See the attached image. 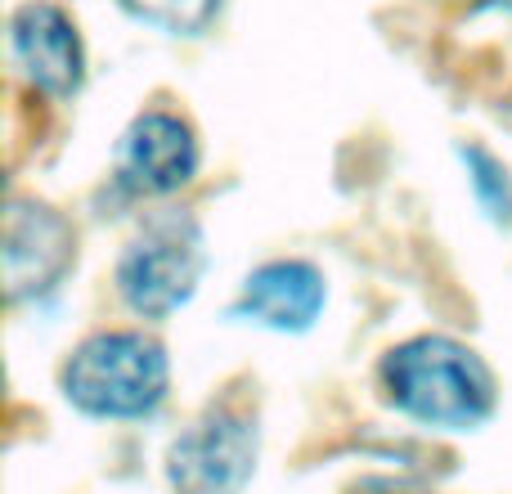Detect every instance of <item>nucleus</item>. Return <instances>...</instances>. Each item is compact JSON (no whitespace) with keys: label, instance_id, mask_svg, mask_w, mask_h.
Here are the masks:
<instances>
[{"label":"nucleus","instance_id":"6e6552de","mask_svg":"<svg viewBox=\"0 0 512 494\" xmlns=\"http://www.w3.org/2000/svg\"><path fill=\"white\" fill-rule=\"evenodd\" d=\"M328 301L324 274L306 261H270L256 274H248L239 301H234V319L256 328H274V333H306L319 319Z\"/></svg>","mask_w":512,"mask_h":494},{"label":"nucleus","instance_id":"f257e3e1","mask_svg":"<svg viewBox=\"0 0 512 494\" xmlns=\"http://www.w3.org/2000/svg\"><path fill=\"white\" fill-rule=\"evenodd\" d=\"M382 387L391 405L423 427L468 432L495 409V373L477 351L450 337H414L382 364Z\"/></svg>","mask_w":512,"mask_h":494},{"label":"nucleus","instance_id":"9b49d317","mask_svg":"<svg viewBox=\"0 0 512 494\" xmlns=\"http://www.w3.org/2000/svg\"><path fill=\"white\" fill-rule=\"evenodd\" d=\"M463 5H490V9H512V0H463Z\"/></svg>","mask_w":512,"mask_h":494},{"label":"nucleus","instance_id":"f03ea898","mask_svg":"<svg viewBox=\"0 0 512 494\" xmlns=\"http://www.w3.org/2000/svg\"><path fill=\"white\" fill-rule=\"evenodd\" d=\"M171 364L144 333H95L63 364V396L90 418H149L167 400Z\"/></svg>","mask_w":512,"mask_h":494},{"label":"nucleus","instance_id":"39448f33","mask_svg":"<svg viewBox=\"0 0 512 494\" xmlns=\"http://www.w3.org/2000/svg\"><path fill=\"white\" fill-rule=\"evenodd\" d=\"M198 171V140L180 117L140 113L117 144V185L140 198H167Z\"/></svg>","mask_w":512,"mask_h":494},{"label":"nucleus","instance_id":"423d86ee","mask_svg":"<svg viewBox=\"0 0 512 494\" xmlns=\"http://www.w3.org/2000/svg\"><path fill=\"white\" fill-rule=\"evenodd\" d=\"M0 256H5L9 301H23L59 288V279L77 256V243H72V230L59 212L41 203H9Z\"/></svg>","mask_w":512,"mask_h":494},{"label":"nucleus","instance_id":"1a4fd4ad","mask_svg":"<svg viewBox=\"0 0 512 494\" xmlns=\"http://www.w3.org/2000/svg\"><path fill=\"white\" fill-rule=\"evenodd\" d=\"M140 23L158 27L167 36H198L207 23H212L216 5L221 0H122Z\"/></svg>","mask_w":512,"mask_h":494},{"label":"nucleus","instance_id":"0eeeda50","mask_svg":"<svg viewBox=\"0 0 512 494\" xmlns=\"http://www.w3.org/2000/svg\"><path fill=\"white\" fill-rule=\"evenodd\" d=\"M9 50H14L18 72L45 95H77L86 77V50H81L77 27L50 0H27L9 18Z\"/></svg>","mask_w":512,"mask_h":494},{"label":"nucleus","instance_id":"7ed1b4c3","mask_svg":"<svg viewBox=\"0 0 512 494\" xmlns=\"http://www.w3.org/2000/svg\"><path fill=\"white\" fill-rule=\"evenodd\" d=\"M207 270L203 230L189 216L171 212L149 221L117 261V292L144 319H167L198 292Z\"/></svg>","mask_w":512,"mask_h":494},{"label":"nucleus","instance_id":"20e7f679","mask_svg":"<svg viewBox=\"0 0 512 494\" xmlns=\"http://www.w3.org/2000/svg\"><path fill=\"white\" fill-rule=\"evenodd\" d=\"M256 436L252 418L212 409L203 423L180 432L167 450L171 494H243L256 472Z\"/></svg>","mask_w":512,"mask_h":494},{"label":"nucleus","instance_id":"9d476101","mask_svg":"<svg viewBox=\"0 0 512 494\" xmlns=\"http://www.w3.org/2000/svg\"><path fill=\"white\" fill-rule=\"evenodd\" d=\"M463 162H468L472 194L486 207V216L499 225H512V180H508L504 162L490 158L486 149H463Z\"/></svg>","mask_w":512,"mask_h":494}]
</instances>
